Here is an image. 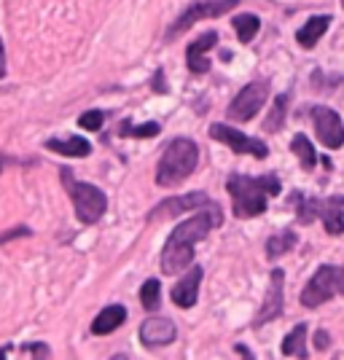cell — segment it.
<instances>
[{
	"label": "cell",
	"mask_w": 344,
	"mask_h": 360,
	"mask_svg": "<svg viewBox=\"0 0 344 360\" xmlns=\"http://www.w3.org/2000/svg\"><path fill=\"white\" fill-rule=\"evenodd\" d=\"M285 108H288V94H280L277 103L272 108V119L267 121V132H277L285 121Z\"/></svg>",
	"instance_id": "obj_25"
},
{
	"label": "cell",
	"mask_w": 344,
	"mask_h": 360,
	"mask_svg": "<svg viewBox=\"0 0 344 360\" xmlns=\"http://www.w3.org/2000/svg\"><path fill=\"white\" fill-rule=\"evenodd\" d=\"M25 349H30L32 352V360H51V349H49V345L35 342V345H27Z\"/></svg>",
	"instance_id": "obj_28"
},
{
	"label": "cell",
	"mask_w": 344,
	"mask_h": 360,
	"mask_svg": "<svg viewBox=\"0 0 344 360\" xmlns=\"http://www.w3.org/2000/svg\"><path fill=\"white\" fill-rule=\"evenodd\" d=\"M339 290H342V269L333 266V264H326V266H320L314 271L312 280L301 290V304L314 309V307L333 299Z\"/></svg>",
	"instance_id": "obj_5"
},
{
	"label": "cell",
	"mask_w": 344,
	"mask_h": 360,
	"mask_svg": "<svg viewBox=\"0 0 344 360\" xmlns=\"http://www.w3.org/2000/svg\"><path fill=\"white\" fill-rule=\"evenodd\" d=\"M237 352L242 355V360H255V358H253V352H250V349H248L245 345H237Z\"/></svg>",
	"instance_id": "obj_31"
},
{
	"label": "cell",
	"mask_w": 344,
	"mask_h": 360,
	"mask_svg": "<svg viewBox=\"0 0 344 360\" xmlns=\"http://www.w3.org/2000/svg\"><path fill=\"white\" fill-rule=\"evenodd\" d=\"M320 215H323V224H326V231L329 234H342L344 231V199L342 196H331L329 202L320 207Z\"/></svg>",
	"instance_id": "obj_16"
},
{
	"label": "cell",
	"mask_w": 344,
	"mask_h": 360,
	"mask_svg": "<svg viewBox=\"0 0 344 360\" xmlns=\"http://www.w3.org/2000/svg\"><path fill=\"white\" fill-rule=\"evenodd\" d=\"M46 148L54 150V153H62V156H87L91 146L87 137H65V140H49Z\"/></svg>",
	"instance_id": "obj_18"
},
{
	"label": "cell",
	"mask_w": 344,
	"mask_h": 360,
	"mask_svg": "<svg viewBox=\"0 0 344 360\" xmlns=\"http://www.w3.org/2000/svg\"><path fill=\"white\" fill-rule=\"evenodd\" d=\"M159 293H162V285L159 280H146L143 288H140V301L146 309H159Z\"/></svg>",
	"instance_id": "obj_24"
},
{
	"label": "cell",
	"mask_w": 344,
	"mask_h": 360,
	"mask_svg": "<svg viewBox=\"0 0 344 360\" xmlns=\"http://www.w3.org/2000/svg\"><path fill=\"white\" fill-rule=\"evenodd\" d=\"M291 150L299 156V165L310 172V169H314V165H317V153H314L312 143L307 140L304 135H296L293 140H291Z\"/></svg>",
	"instance_id": "obj_21"
},
{
	"label": "cell",
	"mask_w": 344,
	"mask_h": 360,
	"mask_svg": "<svg viewBox=\"0 0 344 360\" xmlns=\"http://www.w3.org/2000/svg\"><path fill=\"white\" fill-rule=\"evenodd\" d=\"M110 360H129V355H113Z\"/></svg>",
	"instance_id": "obj_34"
},
{
	"label": "cell",
	"mask_w": 344,
	"mask_h": 360,
	"mask_svg": "<svg viewBox=\"0 0 344 360\" xmlns=\"http://www.w3.org/2000/svg\"><path fill=\"white\" fill-rule=\"evenodd\" d=\"M199 283H202V266H189V271L180 277V283L172 288V304H178L180 309L194 307L199 299Z\"/></svg>",
	"instance_id": "obj_14"
},
{
	"label": "cell",
	"mask_w": 344,
	"mask_h": 360,
	"mask_svg": "<svg viewBox=\"0 0 344 360\" xmlns=\"http://www.w3.org/2000/svg\"><path fill=\"white\" fill-rule=\"evenodd\" d=\"M267 97H269V84H267V81H253V84L242 86L240 94L229 103L226 116L231 121H250L255 113L264 108Z\"/></svg>",
	"instance_id": "obj_6"
},
{
	"label": "cell",
	"mask_w": 344,
	"mask_h": 360,
	"mask_svg": "<svg viewBox=\"0 0 344 360\" xmlns=\"http://www.w3.org/2000/svg\"><path fill=\"white\" fill-rule=\"evenodd\" d=\"M331 25V16L323 14V16H312V19H307V25L301 27L299 32H296V41H299L304 49H312L320 38H323V32L329 30Z\"/></svg>",
	"instance_id": "obj_17"
},
{
	"label": "cell",
	"mask_w": 344,
	"mask_h": 360,
	"mask_svg": "<svg viewBox=\"0 0 344 360\" xmlns=\"http://www.w3.org/2000/svg\"><path fill=\"white\" fill-rule=\"evenodd\" d=\"M124 320H127V309L121 307V304H113V307H105L100 315L94 317V323H91V333L94 336H105V333H113V330L124 326Z\"/></svg>",
	"instance_id": "obj_15"
},
{
	"label": "cell",
	"mask_w": 344,
	"mask_h": 360,
	"mask_svg": "<svg viewBox=\"0 0 344 360\" xmlns=\"http://www.w3.org/2000/svg\"><path fill=\"white\" fill-rule=\"evenodd\" d=\"M280 180L274 175L264 178H248V175H231L226 180V191L234 199V215L237 218H255L267 210V199L280 194Z\"/></svg>",
	"instance_id": "obj_2"
},
{
	"label": "cell",
	"mask_w": 344,
	"mask_h": 360,
	"mask_svg": "<svg viewBox=\"0 0 344 360\" xmlns=\"http://www.w3.org/2000/svg\"><path fill=\"white\" fill-rule=\"evenodd\" d=\"M258 16L253 14H240L234 16V30H237V38H240L242 44H250L255 38V32H258Z\"/></svg>",
	"instance_id": "obj_22"
},
{
	"label": "cell",
	"mask_w": 344,
	"mask_h": 360,
	"mask_svg": "<svg viewBox=\"0 0 344 360\" xmlns=\"http://www.w3.org/2000/svg\"><path fill=\"white\" fill-rule=\"evenodd\" d=\"M178 339V328L172 320L167 317H148L143 326H140V342L146 347H167Z\"/></svg>",
	"instance_id": "obj_12"
},
{
	"label": "cell",
	"mask_w": 344,
	"mask_h": 360,
	"mask_svg": "<svg viewBox=\"0 0 344 360\" xmlns=\"http://www.w3.org/2000/svg\"><path fill=\"white\" fill-rule=\"evenodd\" d=\"M62 183H65L68 194L73 199L78 221L81 224H97L105 215V210H108V196L91 183H75L70 169H62Z\"/></svg>",
	"instance_id": "obj_4"
},
{
	"label": "cell",
	"mask_w": 344,
	"mask_h": 360,
	"mask_svg": "<svg viewBox=\"0 0 344 360\" xmlns=\"http://www.w3.org/2000/svg\"><path fill=\"white\" fill-rule=\"evenodd\" d=\"M283 283H285L283 269H274V271H272V274H269V288H267V299H264L261 309H258L255 326H267V323H272L274 317L283 315V301H285Z\"/></svg>",
	"instance_id": "obj_11"
},
{
	"label": "cell",
	"mask_w": 344,
	"mask_h": 360,
	"mask_svg": "<svg viewBox=\"0 0 344 360\" xmlns=\"http://www.w3.org/2000/svg\"><path fill=\"white\" fill-rule=\"evenodd\" d=\"M215 44H218V32L208 30L205 35H199L194 44L189 46V51H186V62H189V70H191V73H196V75L210 73L208 51L210 49H215Z\"/></svg>",
	"instance_id": "obj_13"
},
{
	"label": "cell",
	"mask_w": 344,
	"mask_h": 360,
	"mask_svg": "<svg viewBox=\"0 0 344 360\" xmlns=\"http://www.w3.org/2000/svg\"><path fill=\"white\" fill-rule=\"evenodd\" d=\"M212 199L205 191H191V194L175 196V199H165L159 202L153 210L148 212V221H165V218H175L180 212L194 210V207H210Z\"/></svg>",
	"instance_id": "obj_10"
},
{
	"label": "cell",
	"mask_w": 344,
	"mask_h": 360,
	"mask_svg": "<svg viewBox=\"0 0 344 360\" xmlns=\"http://www.w3.org/2000/svg\"><path fill=\"white\" fill-rule=\"evenodd\" d=\"M304 342H307V323L296 326V328L285 336V339H283V352H285V355H291V358L304 360V358H307V347H304Z\"/></svg>",
	"instance_id": "obj_20"
},
{
	"label": "cell",
	"mask_w": 344,
	"mask_h": 360,
	"mask_svg": "<svg viewBox=\"0 0 344 360\" xmlns=\"http://www.w3.org/2000/svg\"><path fill=\"white\" fill-rule=\"evenodd\" d=\"M312 113V124H314V132L320 137V143L323 146H329V148H342L344 143V127H342V116L336 113V110H331V108H323L317 105L310 110Z\"/></svg>",
	"instance_id": "obj_9"
},
{
	"label": "cell",
	"mask_w": 344,
	"mask_h": 360,
	"mask_svg": "<svg viewBox=\"0 0 344 360\" xmlns=\"http://www.w3.org/2000/svg\"><path fill=\"white\" fill-rule=\"evenodd\" d=\"M6 75V51H3V41H0V78Z\"/></svg>",
	"instance_id": "obj_32"
},
{
	"label": "cell",
	"mask_w": 344,
	"mask_h": 360,
	"mask_svg": "<svg viewBox=\"0 0 344 360\" xmlns=\"http://www.w3.org/2000/svg\"><path fill=\"white\" fill-rule=\"evenodd\" d=\"M27 234H30V229H22V226H19V229H14V231L3 234V237H0V245H3L6 240H14V237H27Z\"/></svg>",
	"instance_id": "obj_30"
},
{
	"label": "cell",
	"mask_w": 344,
	"mask_h": 360,
	"mask_svg": "<svg viewBox=\"0 0 344 360\" xmlns=\"http://www.w3.org/2000/svg\"><path fill=\"white\" fill-rule=\"evenodd\" d=\"M8 352H11V347H0V360L8 358Z\"/></svg>",
	"instance_id": "obj_33"
},
{
	"label": "cell",
	"mask_w": 344,
	"mask_h": 360,
	"mask_svg": "<svg viewBox=\"0 0 344 360\" xmlns=\"http://www.w3.org/2000/svg\"><path fill=\"white\" fill-rule=\"evenodd\" d=\"M224 215L218 210V205L205 207L202 215L186 218L183 224L172 229L170 240H167L165 250H162V271L165 274H178V271L189 269L194 261V245L199 240H205L215 226H221Z\"/></svg>",
	"instance_id": "obj_1"
},
{
	"label": "cell",
	"mask_w": 344,
	"mask_h": 360,
	"mask_svg": "<svg viewBox=\"0 0 344 360\" xmlns=\"http://www.w3.org/2000/svg\"><path fill=\"white\" fill-rule=\"evenodd\" d=\"M105 121V113L103 110H87L81 119H78V127L81 129H89V132H94V129H100Z\"/></svg>",
	"instance_id": "obj_26"
},
{
	"label": "cell",
	"mask_w": 344,
	"mask_h": 360,
	"mask_svg": "<svg viewBox=\"0 0 344 360\" xmlns=\"http://www.w3.org/2000/svg\"><path fill=\"white\" fill-rule=\"evenodd\" d=\"M234 6H240V0H202V3L189 6V8H186V14L180 16L178 22L167 30V41H175L178 35H183L191 25L202 22V19H210V16H224L226 11H229V8H234Z\"/></svg>",
	"instance_id": "obj_7"
},
{
	"label": "cell",
	"mask_w": 344,
	"mask_h": 360,
	"mask_svg": "<svg viewBox=\"0 0 344 360\" xmlns=\"http://www.w3.org/2000/svg\"><path fill=\"white\" fill-rule=\"evenodd\" d=\"M159 132H162V124H156V121H146V124H140V127H132L129 121H124V124H121V135L137 137V140H146V137H156Z\"/></svg>",
	"instance_id": "obj_23"
},
{
	"label": "cell",
	"mask_w": 344,
	"mask_h": 360,
	"mask_svg": "<svg viewBox=\"0 0 344 360\" xmlns=\"http://www.w3.org/2000/svg\"><path fill=\"white\" fill-rule=\"evenodd\" d=\"M317 212H320V202L317 199H304L299 205V221L301 224H312Z\"/></svg>",
	"instance_id": "obj_27"
},
{
	"label": "cell",
	"mask_w": 344,
	"mask_h": 360,
	"mask_svg": "<svg viewBox=\"0 0 344 360\" xmlns=\"http://www.w3.org/2000/svg\"><path fill=\"white\" fill-rule=\"evenodd\" d=\"M296 234L291 231V229H285V231H280V234H274V237H269V242H267V258L269 261H277L280 255L291 253L293 248H296Z\"/></svg>",
	"instance_id": "obj_19"
},
{
	"label": "cell",
	"mask_w": 344,
	"mask_h": 360,
	"mask_svg": "<svg viewBox=\"0 0 344 360\" xmlns=\"http://www.w3.org/2000/svg\"><path fill=\"white\" fill-rule=\"evenodd\" d=\"M199 165V148H196L194 140L189 137H178L172 140L165 148V156L159 162V169H156V183L162 188H170V186H178L189 178L191 172Z\"/></svg>",
	"instance_id": "obj_3"
},
{
	"label": "cell",
	"mask_w": 344,
	"mask_h": 360,
	"mask_svg": "<svg viewBox=\"0 0 344 360\" xmlns=\"http://www.w3.org/2000/svg\"><path fill=\"white\" fill-rule=\"evenodd\" d=\"M210 137L218 140V143H224V146H229L231 150H237V153H250L255 159H267V156H269V146H267L264 140L248 137L245 132L229 127V124H212V127H210Z\"/></svg>",
	"instance_id": "obj_8"
},
{
	"label": "cell",
	"mask_w": 344,
	"mask_h": 360,
	"mask_svg": "<svg viewBox=\"0 0 344 360\" xmlns=\"http://www.w3.org/2000/svg\"><path fill=\"white\" fill-rule=\"evenodd\" d=\"M329 345H331L329 333H326V330H317V336H314V347H317V349H326Z\"/></svg>",
	"instance_id": "obj_29"
}]
</instances>
